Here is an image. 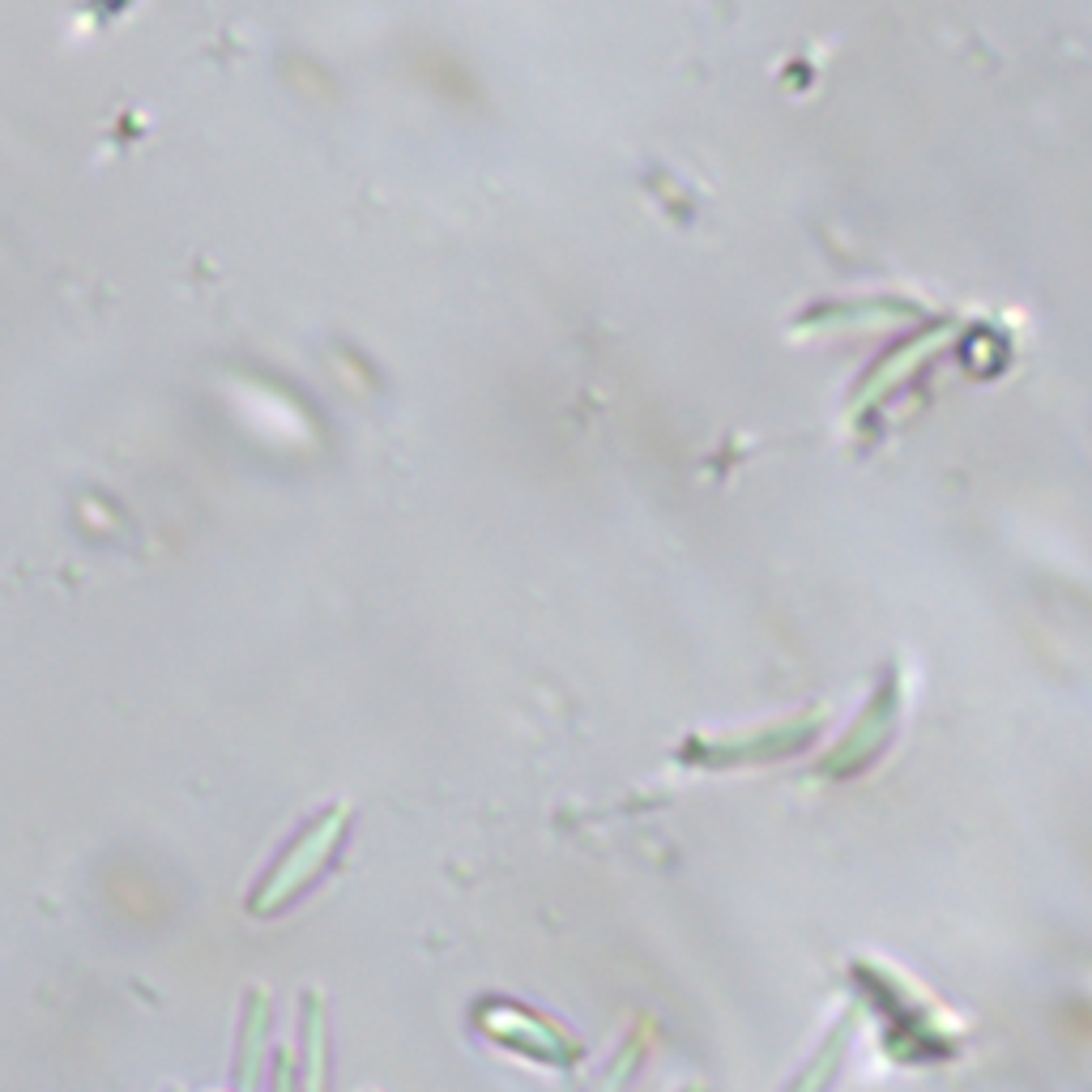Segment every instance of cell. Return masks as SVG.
Wrapping results in <instances>:
<instances>
[{
  "label": "cell",
  "instance_id": "6da1fadb",
  "mask_svg": "<svg viewBox=\"0 0 1092 1092\" xmlns=\"http://www.w3.org/2000/svg\"><path fill=\"white\" fill-rule=\"evenodd\" d=\"M333 828H338V811H333V815H329V819H325L320 828H312V832H307V837L295 845V853H291V858H286V862L278 866V875L269 879V888L256 896V909H269L273 900L291 896V888H295L299 879H303V875H307V871H312V866L320 862V853L329 849V841H333Z\"/></svg>",
  "mask_w": 1092,
  "mask_h": 1092
}]
</instances>
